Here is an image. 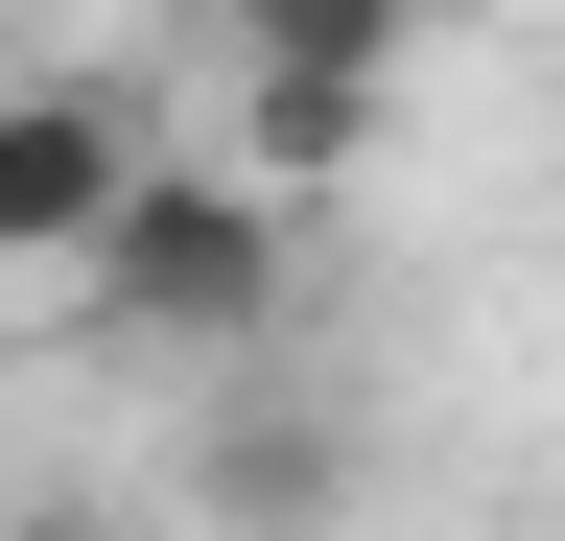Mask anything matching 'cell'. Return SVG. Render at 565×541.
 <instances>
[{
  "label": "cell",
  "instance_id": "5b68a950",
  "mask_svg": "<svg viewBox=\"0 0 565 541\" xmlns=\"http://www.w3.org/2000/svg\"><path fill=\"white\" fill-rule=\"evenodd\" d=\"M424 24H448V0H189L212 72H353V95H401Z\"/></svg>",
  "mask_w": 565,
  "mask_h": 541
},
{
  "label": "cell",
  "instance_id": "6da1fadb",
  "mask_svg": "<svg viewBox=\"0 0 565 541\" xmlns=\"http://www.w3.org/2000/svg\"><path fill=\"white\" fill-rule=\"evenodd\" d=\"M71 306H95L118 354H166V377H259L282 306H307V213H282V188H236L212 142H166V188L118 213V259H95Z\"/></svg>",
  "mask_w": 565,
  "mask_h": 541
},
{
  "label": "cell",
  "instance_id": "277c9868",
  "mask_svg": "<svg viewBox=\"0 0 565 541\" xmlns=\"http://www.w3.org/2000/svg\"><path fill=\"white\" fill-rule=\"evenodd\" d=\"M212 165L282 188V213H330V188L401 165V95H353V72H212Z\"/></svg>",
  "mask_w": 565,
  "mask_h": 541
},
{
  "label": "cell",
  "instance_id": "7a4b0ae2",
  "mask_svg": "<svg viewBox=\"0 0 565 541\" xmlns=\"http://www.w3.org/2000/svg\"><path fill=\"white\" fill-rule=\"evenodd\" d=\"M141 188H166V118L118 72H0V283H95Z\"/></svg>",
  "mask_w": 565,
  "mask_h": 541
},
{
  "label": "cell",
  "instance_id": "3957f363",
  "mask_svg": "<svg viewBox=\"0 0 565 541\" xmlns=\"http://www.w3.org/2000/svg\"><path fill=\"white\" fill-rule=\"evenodd\" d=\"M189 495H212V541H330V518H353V424H330V400H282V377H212Z\"/></svg>",
  "mask_w": 565,
  "mask_h": 541
},
{
  "label": "cell",
  "instance_id": "8992f818",
  "mask_svg": "<svg viewBox=\"0 0 565 541\" xmlns=\"http://www.w3.org/2000/svg\"><path fill=\"white\" fill-rule=\"evenodd\" d=\"M0 541H118V518H95V495H24V518H0Z\"/></svg>",
  "mask_w": 565,
  "mask_h": 541
}]
</instances>
